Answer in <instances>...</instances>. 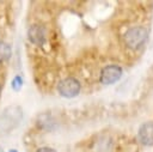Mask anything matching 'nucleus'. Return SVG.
<instances>
[{"label": "nucleus", "instance_id": "nucleus-5", "mask_svg": "<svg viewBox=\"0 0 153 152\" xmlns=\"http://www.w3.org/2000/svg\"><path fill=\"white\" fill-rule=\"evenodd\" d=\"M137 138L140 142L145 146H153V122H145L140 126L137 132Z\"/></svg>", "mask_w": 153, "mask_h": 152}, {"label": "nucleus", "instance_id": "nucleus-10", "mask_svg": "<svg viewBox=\"0 0 153 152\" xmlns=\"http://www.w3.org/2000/svg\"><path fill=\"white\" fill-rule=\"evenodd\" d=\"M10 152H17L16 150H10Z\"/></svg>", "mask_w": 153, "mask_h": 152}, {"label": "nucleus", "instance_id": "nucleus-9", "mask_svg": "<svg viewBox=\"0 0 153 152\" xmlns=\"http://www.w3.org/2000/svg\"><path fill=\"white\" fill-rule=\"evenodd\" d=\"M36 152H56L54 148H51V147H41V148H38Z\"/></svg>", "mask_w": 153, "mask_h": 152}, {"label": "nucleus", "instance_id": "nucleus-6", "mask_svg": "<svg viewBox=\"0 0 153 152\" xmlns=\"http://www.w3.org/2000/svg\"><path fill=\"white\" fill-rule=\"evenodd\" d=\"M27 38L31 43L42 45L45 42V29L42 25H32L27 30Z\"/></svg>", "mask_w": 153, "mask_h": 152}, {"label": "nucleus", "instance_id": "nucleus-2", "mask_svg": "<svg viewBox=\"0 0 153 152\" xmlns=\"http://www.w3.org/2000/svg\"><path fill=\"white\" fill-rule=\"evenodd\" d=\"M22 118V110L17 107L7 108L0 115V130L12 129Z\"/></svg>", "mask_w": 153, "mask_h": 152}, {"label": "nucleus", "instance_id": "nucleus-4", "mask_svg": "<svg viewBox=\"0 0 153 152\" xmlns=\"http://www.w3.org/2000/svg\"><path fill=\"white\" fill-rule=\"evenodd\" d=\"M121 77H122V68L117 65H109L102 69L99 80L104 85H111L118 81Z\"/></svg>", "mask_w": 153, "mask_h": 152}, {"label": "nucleus", "instance_id": "nucleus-1", "mask_svg": "<svg viewBox=\"0 0 153 152\" xmlns=\"http://www.w3.org/2000/svg\"><path fill=\"white\" fill-rule=\"evenodd\" d=\"M148 31L143 26H133L124 34V43L128 48L136 50L139 49L147 39Z\"/></svg>", "mask_w": 153, "mask_h": 152}, {"label": "nucleus", "instance_id": "nucleus-8", "mask_svg": "<svg viewBox=\"0 0 153 152\" xmlns=\"http://www.w3.org/2000/svg\"><path fill=\"white\" fill-rule=\"evenodd\" d=\"M22 83H23L22 78H20V77H16V78L13 79V81H12V87H13V90L19 91L20 87H22Z\"/></svg>", "mask_w": 153, "mask_h": 152}, {"label": "nucleus", "instance_id": "nucleus-7", "mask_svg": "<svg viewBox=\"0 0 153 152\" xmlns=\"http://www.w3.org/2000/svg\"><path fill=\"white\" fill-rule=\"evenodd\" d=\"M11 53H12L11 47L7 43L0 41V62H4L6 60H8L11 57Z\"/></svg>", "mask_w": 153, "mask_h": 152}, {"label": "nucleus", "instance_id": "nucleus-3", "mask_svg": "<svg viewBox=\"0 0 153 152\" xmlns=\"http://www.w3.org/2000/svg\"><path fill=\"white\" fill-rule=\"evenodd\" d=\"M57 91L62 97L73 98L80 92V83L72 77L62 79L57 85Z\"/></svg>", "mask_w": 153, "mask_h": 152}]
</instances>
